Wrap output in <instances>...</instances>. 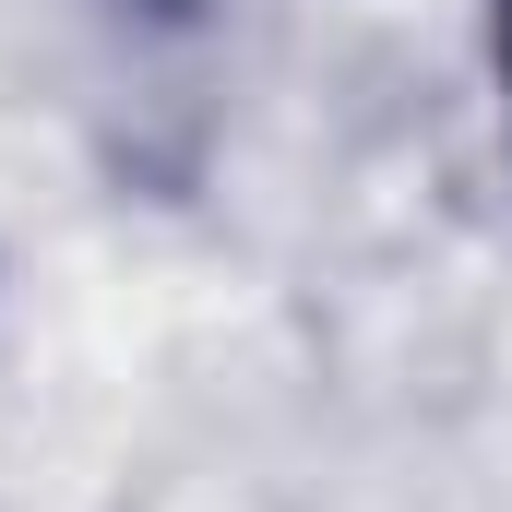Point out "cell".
I'll return each mask as SVG.
<instances>
[{
    "label": "cell",
    "instance_id": "obj_1",
    "mask_svg": "<svg viewBox=\"0 0 512 512\" xmlns=\"http://www.w3.org/2000/svg\"><path fill=\"white\" fill-rule=\"evenodd\" d=\"M501 72H512V0H501Z\"/></svg>",
    "mask_w": 512,
    "mask_h": 512
}]
</instances>
